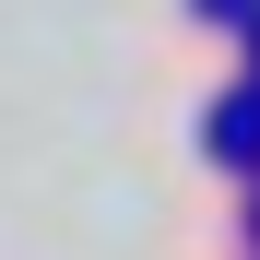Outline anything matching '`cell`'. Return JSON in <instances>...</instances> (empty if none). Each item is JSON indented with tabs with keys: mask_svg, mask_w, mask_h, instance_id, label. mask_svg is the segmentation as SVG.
Returning <instances> with one entry per match:
<instances>
[{
	"mask_svg": "<svg viewBox=\"0 0 260 260\" xmlns=\"http://www.w3.org/2000/svg\"><path fill=\"white\" fill-rule=\"evenodd\" d=\"M201 12H248V0H201Z\"/></svg>",
	"mask_w": 260,
	"mask_h": 260,
	"instance_id": "6da1fadb",
	"label": "cell"
}]
</instances>
